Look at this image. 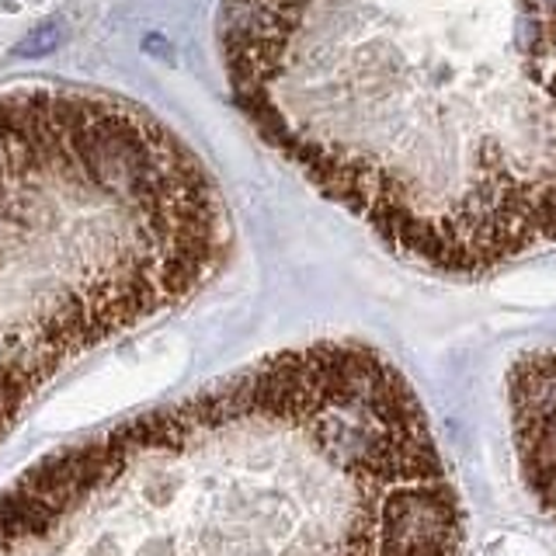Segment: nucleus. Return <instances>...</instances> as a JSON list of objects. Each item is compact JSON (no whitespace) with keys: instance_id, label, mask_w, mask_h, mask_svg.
<instances>
[{"instance_id":"5","label":"nucleus","mask_w":556,"mask_h":556,"mask_svg":"<svg viewBox=\"0 0 556 556\" xmlns=\"http://www.w3.org/2000/svg\"><path fill=\"white\" fill-rule=\"evenodd\" d=\"M4 181H8V170H4V161H0V188H4Z\"/></svg>"},{"instance_id":"4","label":"nucleus","mask_w":556,"mask_h":556,"mask_svg":"<svg viewBox=\"0 0 556 556\" xmlns=\"http://www.w3.org/2000/svg\"><path fill=\"white\" fill-rule=\"evenodd\" d=\"M60 42H63L60 22H42L39 28H31L11 52L17 60H39V56H49V52H56Z\"/></svg>"},{"instance_id":"3","label":"nucleus","mask_w":556,"mask_h":556,"mask_svg":"<svg viewBox=\"0 0 556 556\" xmlns=\"http://www.w3.org/2000/svg\"><path fill=\"white\" fill-rule=\"evenodd\" d=\"M463 515L452 483L442 477L404 480L379 504L382 556H459Z\"/></svg>"},{"instance_id":"2","label":"nucleus","mask_w":556,"mask_h":556,"mask_svg":"<svg viewBox=\"0 0 556 556\" xmlns=\"http://www.w3.org/2000/svg\"><path fill=\"white\" fill-rule=\"evenodd\" d=\"M508 396L521 477L543 511L556 515V352L518 358Z\"/></svg>"},{"instance_id":"1","label":"nucleus","mask_w":556,"mask_h":556,"mask_svg":"<svg viewBox=\"0 0 556 556\" xmlns=\"http://www.w3.org/2000/svg\"><path fill=\"white\" fill-rule=\"evenodd\" d=\"M240 112L442 271L556 243V0H226Z\"/></svg>"}]
</instances>
